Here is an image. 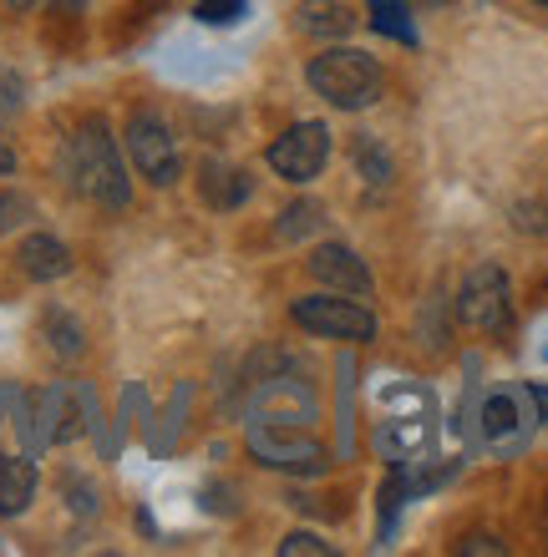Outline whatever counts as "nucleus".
I'll return each mask as SVG.
<instances>
[{"label":"nucleus","instance_id":"1","mask_svg":"<svg viewBox=\"0 0 548 557\" xmlns=\"http://www.w3.org/2000/svg\"><path fill=\"white\" fill-rule=\"evenodd\" d=\"M66 173H72V188L82 193V198H92L97 208H127V198H133L122 152L102 117H87L76 127L72 147H66Z\"/></svg>","mask_w":548,"mask_h":557},{"label":"nucleus","instance_id":"2","mask_svg":"<svg viewBox=\"0 0 548 557\" xmlns=\"http://www.w3.org/2000/svg\"><path fill=\"white\" fill-rule=\"evenodd\" d=\"M305 76H310V87L320 91L330 107H341V112H366V107L381 102V91H386L381 61L370 57V51H356V46H330V51H320Z\"/></svg>","mask_w":548,"mask_h":557},{"label":"nucleus","instance_id":"3","mask_svg":"<svg viewBox=\"0 0 548 557\" xmlns=\"http://www.w3.org/2000/svg\"><path fill=\"white\" fill-rule=\"evenodd\" d=\"M544 425V391L538 385H498L483 406H477V436L498 456L523 451L534 431Z\"/></svg>","mask_w":548,"mask_h":557},{"label":"nucleus","instance_id":"4","mask_svg":"<svg viewBox=\"0 0 548 557\" xmlns=\"http://www.w3.org/2000/svg\"><path fill=\"white\" fill-rule=\"evenodd\" d=\"M249 456L259 467L295 471V476H320L330 467L326 441L290 421H249Z\"/></svg>","mask_w":548,"mask_h":557},{"label":"nucleus","instance_id":"5","mask_svg":"<svg viewBox=\"0 0 548 557\" xmlns=\"http://www.w3.org/2000/svg\"><path fill=\"white\" fill-rule=\"evenodd\" d=\"M381 406H391V416L381 421V446L397 456H416L431 441V396L412 381H386L376 391Z\"/></svg>","mask_w":548,"mask_h":557},{"label":"nucleus","instance_id":"6","mask_svg":"<svg viewBox=\"0 0 548 557\" xmlns=\"http://www.w3.org/2000/svg\"><path fill=\"white\" fill-rule=\"evenodd\" d=\"M290 320L320 339H351V345L376 339L370 309L361 305V299H351V294H305V299L290 305Z\"/></svg>","mask_w":548,"mask_h":557},{"label":"nucleus","instance_id":"7","mask_svg":"<svg viewBox=\"0 0 548 557\" xmlns=\"http://www.w3.org/2000/svg\"><path fill=\"white\" fill-rule=\"evenodd\" d=\"M122 143H127V158H133L137 177H148L153 188H173L179 183V173H183L179 143H173V133H168V122L158 112H133Z\"/></svg>","mask_w":548,"mask_h":557},{"label":"nucleus","instance_id":"8","mask_svg":"<svg viewBox=\"0 0 548 557\" xmlns=\"http://www.w3.org/2000/svg\"><path fill=\"white\" fill-rule=\"evenodd\" d=\"M458 314L467 330L477 335H503L513 324V289H508V274L498 264H477L473 274L462 278L458 294Z\"/></svg>","mask_w":548,"mask_h":557},{"label":"nucleus","instance_id":"9","mask_svg":"<svg viewBox=\"0 0 548 557\" xmlns=\"http://www.w3.org/2000/svg\"><path fill=\"white\" fill-rule=\"evenodd\" d=\"M330 162V127L326 122H295L284 137L269 143V168L284 183H310L320 177V168Z\"/></svg>","mask_w":548,"mask_h":557},{"label":"nucleus","instance_id":"10","mask_svg":"<svg viewBox=\"0 0 548 557\" xmlns=\"http://www.w3.org/2000/svg\"><path fill=\"white\" fill-rule=\"evenodd\" d=\"M310 274L336 294L370 299V269L361 264V253L345 249V244H320V249H310Z\"/></svg>","mask_w":548,"mask_h":557},{"label":"nucleus","instance_id":"11","mask_svg":"<svg viewBox=\"0 0 548 557\" xmlns=\"http://www.w3.org/2000/svg\"><path fill=\"white\" fill-rule=\"evenodd\" d=\"M15 259H21L26 278H36V284H51V278L72 274V249H66L61 238H51V234H31Z\"/></svg>","mask_w":548,"mask_h":557},{"label":"nucleus","instance_id":"12","mask_svg":"<svg viewBox=\"0 0 548 557\" xmlns=\"http://www.w3.org/2000/svg\"><path fill=\"white\" fill-rule=\"evenodd\" d=\"M198 188H204V203L219 208V213H229V208H239L244 198L254 193L249 173L239 168V162H204V177H198Z\"/></svg>","mask_w":548,"mask_h":557},{"label":"nucleus","instance_id":"13","mask_svg":"<svg viewBox=\"0 0 548 557\" xmlns=\"http://www.w3.org/2000/svg\"><path fill=\"white\" fill-rule=\"evenodd\" d=\"M295 26L305 30V36L341 41V36H351L356 15H351V5H345V0H300V5H295Z\"/></svg>","mask_w":548,"mask_h":557},{"label":"nucleus","instance_id":"14","mask_svg":"<svg viewBox=\"0 0 548 557\" xmlns=\"http://www.w3.org/2000/svg\"><path fill=\"white\" fill-rule=\"evenodd\" d=\"M36 502V467L26 456H0V517H21Z\"/></svg>","mask_w":548,"mask_h":557},{"label":"nucleus","instance_id":"15","mask_svg":"<svg viewBox=\"0 0 548 557\" xmlns=\"http://www.w3.org/2000/svg\"><path fill=\"white\" fill-rule=\"evenodd\" d=\"M351 162H356V173L366 177V188L376 193V198L397 183V162H391V152H386V147L376 143L370 133H361L356 143H351Z\"/></svg>","mask_w":548,"mask_h":557},{"label":"nucleus","instance_id":"16","mask_svg":"<svg viewBox=\"0 0 548 557\" xmlns=\"http://www.w3.org/2000/svg\"><path fill=\"white\" fill-rule=\"evenodd\" d=\"M326 228V208L320 203H290L284 208V219L275 223V234H280V244H300V238H310Z\"/></svg>","mask_w":548,"mask_h":557},{"label":"nucleus","instance_id":"17","mask_svg":"<svg viewBox=\"0 0 548 557\" xmlns=\"http://www.w3.org/2000/svg\"><path fill=\"white\" fill-rule=\"evenodd\" d=\"M370 26L401 46H416V26H412V15H406L401 0H370Z\"/></svg>","mask_w":548,"mask_h":557},{"label":"nucleus","instance_id":"18","mask_svg":"<svg viewBox=\"0 0 548 557\" xmlns=\"http://www.w3.org/2000/svg\"><path fill=\"white\" fill-rule=\"evenodd\" d=\"M244 15H249V0H198L193 5L198 26H239Z\"/></svg>","mask_w":548,"mask_h":557},{"label":"nucleus","instance_id":"19","mask_svg":"<svg viewBox=\"0 0 548 557\" xmlns=\"http://www.w3.org/2000/svg\"><path fill=\"white\" fill-rule=\"evenodd\" d=\"M46 335H51V350H57L61 360H76V355H82V324L66 320V314H51V320H46Z\"/></svg>","mask_w":548,"mask_h":557},{"label":"nucleus","instance_id":"20","mask_svg":"<svg viewBox=\"0 0 548 557\" xmlns=\"http://www.w3.org/2000/svg\"><path fill=\"white\" fill-rule=\"evenodd\" d=\"M336 557V543H326V537H320V532H290V537H284L280 543V557Z\"/></svg>","mask_w":548,"mask_h":557},{"label":"nucleus","instance_id":"21","mask_svg":"<svg viewBox=\"0 0 548 557\" xmlns=\"http://www.w3.org/2000/svg\"><path fill=\"white\" fill-rule=\"evenodd\" d=\"M21 102H26V82L11 66H0V112L11 117V112H21Z\"/></svg>","mask_w":548,"mask_h":557},{"label":"nucleus","instance_id":"22","mask_svg":"<svg viewBox=\"0 0 548 557\" xmlns=\"http://www.w3.org/2000/svg\"><path fill=\"white\" fill-rule=\"evenodd\" d=\"M26 219H31V198H21V193H5V198H0V234L21 228Z\"/></svg>","mask_w":548,"mask_h":557},{"label":"nucleus","instance_id":"23","mask_svg":"<svg viewBox=\"0 0 548 557\" xmlns=\"http://www.w3.org/2000/svg\"><path fill=\"white\" fill-rule=\"evenodd\" d=\"M458 553H492V557H503L508 547L492 537V532H477V537H467V543H458Z\"/></svg>","mask_w":548,"mask_h":557},{"label":"nucleus","instance_id":"24","mask_svg":"<svg viewBox=\"0 0 548 557\" xmlns=\"http://www.w3.org/2000/svg\"><path fill=\"white\" fill-rule=\"evenodd\" d=\"M15 143H11V133H0V177H11L15 173Z\"/></svg>","mask_w":548,"mask_h":557},{"label":"nucleus","instance_id":"25","mask_svg":"<svg viewBox=\"0 0 548 557\" xmlns=\"http://www.w3.org/2000/svg\"><path fill=\"white\" fill-rule=\"evenodd\" d=\"M15 11H31V5H41V0H11Z\"/></svg>","mask_w":548,"mask_h":557},{"label":"nucleus","instance_id":"26","mask_svg":"<svg viewBox=\"0 0 548 557\" xmlns=\"http://www.w3.org/2000/svg\"><path fill=\"white\" fill-rule=\"evenodd\" d=\"M544 421H548V391H544Z\"/></svg>","mask_w":548,"mask_h":557},{"label":"nucleus","instance_id":"27","mask_svg":"<svg viewBox=\"0 0 548 557\" xmlns=\"http://www.w3.org/2000/svg\"><path fill=\"white\" fill-rule=\"evenodd\" d=\"M534 5H544V11H548V0H534Z\"/></svg>","mask_w":548,"mask_h":557}]
</instances>
